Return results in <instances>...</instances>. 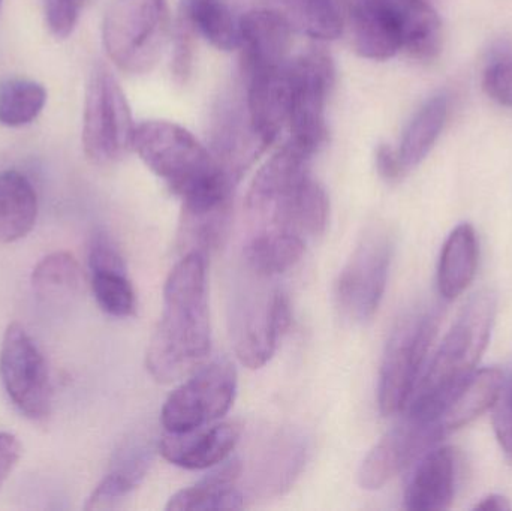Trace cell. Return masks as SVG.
<instances>
[{
  "instance_id": "cell-6",
  "label": "cell",
  "mask_w": 512,
  "mask_h": 511,
  "mask_svg": "<svg viewBox=\"0 0 512 511\" xmlns=\"http://www.w3.org/2000/svg\"><path fill=\"white\" fill-rule=\"evenodd\" d=\"M438 324L435 309H418L403 315L391 330L379 369L378 405L382 416H396L408 407Z\"/></svg>"
},
{
  "instance_id": "cell-23",
  "label": "cell",
  "mask_w": 512,
  "mask_h": 511,
  "mask_svg": "<svg viewBox=\"0 0 512 511\" xmlns=\"http://www.w3.org/2000/svg\"><path fill=\"white\" fill-rule=\"evenodd\" d=\"M480 246L471 224H460L451 231L442 246L438 264V290L451 302L468 290L477 273Z\"/></svg>"
},
{
  "instance_id": "cell-40",
  "label": "cell",
  "mask_w": 512,
  "mask_h": 511,
  "mask_svg": "<svg viewBox=\"0 0 512 511\" xmlns=\"http://www.w3.org/2000/svg\"><path fill=\"white\" fill-rule=\"evenodd\" d=\"M512 509V504L507 497L499 494H490L481 498L474 506V510L484 511H507Z\"/></svg>"
},
{
  "instance_id": "cell-21",
  "label": "cell",
  "mask_w": 512,
  "mask_h": 511,
  "mask_svg": "<svg viewBox=\"0 0 512 511\" xmlns=\"http://www.w3.org/2000/svg\"><path fill=\"white\" fill-rule=\"evenodd\" d=\"M243 473L239 458H228L212 468L209 474L194 486L182 489L168 501V511L240 510L245 497L237 488Z\"/></svg>"
},
{
  "instance_id": "cell-37",
  "label": "cell",
  "mask_w": 512,
  "mask_h": 511,
  "mask_svg": "<svg viewBox=\"0 0 512 511\" xmlns=\"http://www.w3.org/2000/svg\"><path fill=\"white\" fill-rule=\"evenodd\" d=\"M484 90L490 98L512 108V59H498L484 74Z\"/></svg>"
},
{
  "instance_id": "cell-17",
  "label": "cell",
  "mask_w": 512,
  "mask_h": 511,
  "mask_svg": "<svg viewBox=\"0 0 512 511\" xmlns=\"http://www.w3.org/2000/svg\"><path fill=\"white\" fill-rule=\"evenodd\" d=\"M240 437L242 426L237 423H213L188 432H165L159 452L183 470H210L233 455Z\"/></svg>"
},
{
  "instance_id": "cell-5",
  "label": "cell",
  "mask_w": 512,
  "mask_h": 511,
  "mask_svg": "<svg viewBox=\"0 0 512 511\" xmlns=\"http://www.w3.org/2000/svg\"><path fill=\"white\" fill-rule=\"evenodd\" d=\"M167 0H114L102 24L111 62L126 74L152 71L170 35Z\"/></svg>"
},
{
  "instance_id": "cell-41",
  "label": "cell",
  "mask_w": 512,
  "mask_h": 511,
  "mask_svg": "<svg viewBox=\"0 0 512 511\" xmlns=\"http://www.w3.org/2000/svg\"><path fill=\"white\" fill-rule=\"evenodd\" d=\"M2 2L3 0H0V9H2Z\"/></svg>"
},
{
  "instance_id": "cell-9",
  "label": "cell",
  "mask_w": 512,
  "mask_h": 511,
  "mask_svg": "<svg viewBox=\"0 0 512 511\" xmlns=\"http://www.w3.org/2000/svg\"><path fill=\"white\" fill-rule=\"evenodd\" d=\"M393 234L385 227H372L346 261L334 287V300L342 318L366 324L375 317L384 299L393 261Z\"/></svg>"
},
{
  "instance_id": "cell-24",
  "label": "cell",
  "mask_w": 512,
  "mask_h": 511,
  "mask_svg": "<svg viewBox=\"0 0 512 511\" xmlns=\"http://www.w3.org/2000/svg\"><path fill=\"white\" fill-rule=\"evenodd\" d=\"M399 27L402 48L418 60L435 59L442 48V24L427 0H387Z\"/></svg>"
},
{
  "instance_id": "cell-30",
  "label": "cell",
  "mask_w": 512,
  "mask_h": 511,
  "mask_svg": "<svg viewBox=\"0 0 512 511\" xmlns=\"http://www.w3.org/2000/svg\"><path fill=\"white\" fill-rule=\"evenodd\" d=\"M80 285V266L68 252L47 255L33 269V291L45 302H65L80 290Z\"/></svg>"
},
{
  "instance_id": "cell-3",
  "label": "cell",
  "mask_w": 512,
  "mask_h": 511,
  "mask_svg": "<svg viewBox=\"0 0 512 511\" xmlns=\"http://www.w3.org/2000/svg\"><path fill=\"white\" fill-rule=\"evenodd\" d=\"M496 314L495 291L481 290L469 299L418 380L406 413L441 423L448 396L477 369L487 350Z\"/></svg>"
},
{
  "instance_id": "cell-25",
  "label": "cell",
  "mask_w": 512,
  "mask_h": 511,
  "mask_svg": "<svg viewBox=\"0 0 512 511\" xmlns=\"http://www.w3.org/2000/svg\"><path fill=\"white\" fill-rule=\"evenodd\" d=\"M38 195L32 182L17 170L0 173V243L24 239L35 227Z\"/></svg>"
},
{
  "instance_id": "cell-27",
  "label": "cell",
  "mask_w": 512,
  "mask_h": 511,
  "mask_svg": "<svg viewBox=\"0 0 512 511\" xmlns=\"http://www.w3.org/2000/svg\"><path fill=\"white\" fill-rule=\"evenodd\" d=\"M307 240L292 234L254 233L246 243V269L264 278L282 275L303 257Z\"/></svg>"
},
{
  "instance_id": "cell-8",
  "label": "cell",
  "mask_w": 512,
  "mask_h": 511,
  "mask_svg": "<svg viewBox=\"0 0 512 511\" xmlns=\"http://www.w3.org/2000/svg\"><path fill=\"white\" fill-rule=\"evenodd\" d=\"M134 132L131 107L119 81L104 65L96 66L84 101V153L93 164H116L131 152Z\"/></svg>"
},
{
  "instance_id": "cell-32",
  "label": "cell",
  "mask_w": 512,
  "mask_h": 511,
  "mask_svg": "<svg viewBox=\"0 0 512 511\" xmlns=\"http://www.w3.org/2000/svg\"><path fill=\"white\" fill-rule=\"evenodd\" d=\"M92 291L99 308L111 317L128 318L137 311V294L128 273H92Z\"/></svg>"
},
{
  "instance_id": "cell-1",
  "label": "cell",
  "mask_w": 512,
  "mask_h": 511,
  "mask_svg": "<svg viewBox=\"0 0 512 511\" xmlns=\"http://www.w3.org/2000/svg\"><path fill=\"white\" fill-rule=\"evenodd\" d=\"M210 351L207 258L183 255L165 282L164 309L147 348V371L158 383H177L207 363Z\"/></svg>"
},
{
  "instance_id": "cell-11",
  "label": "cell",
  "mask_w": 512,
  "mask_h": 511,
  "mask_svg": "<svg viewBox=\"0 0 512 511\" xmlns=\"http://www.w3.org/2000/svg\"><path fill=\"white\" fill-rule=\"evenodd\" d=\"M234 350L249 369L270 362L292 321L289 297L280 288H245L233 306Z\"/></svg>"
},
{
  "instance_id": "cell-35",
  "label": "cell",
  "mask_w": 512,
  "mask_h": 511,
  "mask_svg": "<svg viewBox=\"0 0 512 511\" xmlns=\"http://www.w3.org/2000/svg\"><path fill=\"white\" fill-rule=\"evenodd\" d=\"M492 422L499 446L512 461V375L502 384L492 407Z\"/></svg>"
},
{
  "instance_id": "cell-12",
  "label": "cell",
  "mask_w": 512,
  "mask_h": 511,
  "mask_svg": "<svg viewBox=\"0 0 512 511\" xmlns=\"http://www.w3.org/2000/svg\"><path fill=\"white\" fill-rule=\"evenodd\" d=\"M0 378L14 407L33 422L51 413L53 387L44 354L20 323L6 327L0 347Z\"/></svg>"
},
{
  "instance_id": "cell-36",
  "label": "cell",
  "mask_w": 512,
  "mask_h": 511,
  "mask_svg": "<svg viewBox=\"0 0 512 511\" xmlns=\"http://www.w3.org/2000/svg\"><path fill=\"white\" fill-rule=\"evenodd\" d=\"M89 0H47L48 27L57 38H68L74 32L81 11Z\"/></svg>"
},
{
  "instance_id": "cell-34",
  "label": "cell",
  "mask_w": 512,
  "mask_h": 511,
  "mask_svg": "<svg viewBox=\"0 0 512 511\" xmlns=\"http://www.w3.org/2000/svg\"><path fill=\"white\" fill-rule=\"evenodd\" d=\"M90 273L126 272L125 258L110 234L99 230L93 234L89 248Z\"/></svg>"
},
{
  "instance_id": "cell-13",
  "label": "cell",
  "mask_w": 512,
  "mask_h": 511,
  "mask_svg": "<svg viewBox=\"0 0 512 511\" xmlns=\"http://www.w3.org/2000/svg\"><path fill=\"white\" fill-rule=\"evenodd\" d=\"M445 435L447 432L441 423L406 413L367 453L358 470V485L366 491L384 488L394 477L435 447Z\"/></svg>"
},
{
  "instance_id": "cell-22",
  "label": "cell",
  "mask_w": 512,
  "mask_h": 511,
  "mask_svg": "<svg viewBox=\"0 0 512 511\" xmlns=\"http://www.w3.org/2000/svg\"><path fill=\"white\" fill-rule=\"evenodd\" d=\"M504 380L501 369L495 366L475 369L451 392L442 408L441 423L445 432L463 428L492 410Z\"/></svg>"
},
{
  "instance_id": "cell-20",
  "label": "cell",
  "mask_w": 512,
  "mask_h": 511,
  "mask_svg": "<svg viewBox=\"0 0 512 511\" xmlns=\"http://www.w3.org/2000/svg\"><path fill=\"white\" fill-rule=\"evenodd\" d=\"M152 462V444L140 437L126 440L114 453L110 473L93 489L84 509H117L141 485Z\"/></svg>"
},
{
  "instance_id": "cell-38",
  "label": "cell",
  "mask_w": 512,
  "mask_h": 511,
  "mask_svg": "<svg viewBox=\"0 0 512 511\" xmlns=\"http://www.w3.org/2000/svg\"><path fill=\"white\" fill-rule=\"evenodd\" d=\"M376 168L379 176L387 182H397L402 179L406 168L400 159L399 150L393 149L388 144H382L376 150Z\"/></svg>"
},
{
  "instance_id": "cell-19",
  "label": "cell",
  "mask_w": 512,
  "mask_h": 511,
  "mask_svg": "<svg viewBox=\"0 0 512 511\" xmlns=\"http://www.w3.org/2000/svg\"><path fill=\"white\" fill-rule=\"evenodd\" d=\"M456 450L451 447H432L414 464L405 491V507L412 511L450 509L456 497Z\"/></svg>"
},
{
  "instance_id": "cell-4",
  "label": "cell",
  "mask_w": 512,
  "mask_h": 511,
  "mask_svg": "<svg viewBox=\"0 0 512 511\" xmlns=\"http://www.w3.org/2000/svg\"><path fill=\"white\" fill-rule=\"evenodd\" d=\"M132 150L182 200L221 180L234 182L219 167L210 149L177 123H140L135 126Z\"/></svg>"
},
{
  "instance_id": "cell-33",
  "label": "cell",
  "mask_w": 512,
  "mask_h": 511,
  "mask_svg": "<svg viewBox=\"0 0 512 511\" xmlns=\"http://www.w3.org/2000/svg\"><path fill=\"white\" fill-rule=\"evenodd\" d=\"M195 32L188 21L179 14L173 33V59L171 72L179 84L188 83L194 69Z\"/></svg>"
},
{
  "instance_id": "cell-15",
  "label": "cell",
  "mask_w": 512,
  "mask_h": 511,
  "mask_svg": "<svg viewBox=\"0 0 512 511\" xmlns=\"http://www.w3.org/2000/svg\"><path fill=\"white\" fill-rule=\"evenodd\" d=\"M233 188H216L185 198L177 245L183 255L210 252L224 245L233 219Z\"/></svg>"
},
{
  "instance_id": "cell-39",
  "label": "cell",
  "mask_w": 512,
  "mask_h": 511,
  "mask_svg": "<svg viewBox=\"0 0 512 511\" xmlns=\"http://www.w3.org/2000/svg\"><path fill=\"white\" fill-rule=\"evenodd\" d=\"M21 458V444L14 434L0 432V488Z\"/></svg>"
},
{
  "instance_id": "cell-16",
  "label": "cell",
  "mask_w": 512,
  "mask_h": 511,
  "mask_svg": "<svg viewBox=\"0 0 512 511\" xmlns=\"http://www.w3.org/2000/svg\"><path fill=\"white\" fill-rule=\"evenodd\" d=\"M242 74L274 71L291 63L292 27L277 9H254L239 20Z\"/></svg>"
},
{
  "instance_id": "cell-14",
  "label": "cell",
  "mask_w": 512,
  "mask_h": 511,
  "mask_svg": "<svg viewBox=\"0 0 512 511\" xmlns=\"http://www.w3.org/2000/svg\"><path fill=\"white\" fill-rule=\"evenodd\" d=\"M265 149L267 146L252 126L245 95L222 99L213 116L210 149L219 167L239 183Z\"/></svg>"
},
{
  "instance_id": "cell-10",
  "label": "cell",
  "mask_w": 512,
  "mask_h": 511,
  "mask_svg": "<svg viewBox=\"0 0 512 511\" xmlns=\"http://www.w3.org/2000/svg\"><path fill=\"white\" fill-rule=\"evenodd\" d=\"M237 380L230 360L204 363L165 401L161 413L165 432H188L224 419L236 401Z\"/></svg>"
},
{
  "instance_id": "cell-28",
  "label": "cell",
  "mask_w": 512,
  "mask_h": 511,
  "mask_svg": "<svg viewBox=\"0 0 512 511\" xmlns=\"http://www.w3.org/2000/svg\"><path fill=\"white\" fill-rule=\"evenodd\" d=\"M180 15L195 35L222 51L237 50L240 45L239 20L227 0H182Z\"/></svg>"
},
{
  "instance_id": "cell-29",
  "label": "cell",
  "mask_w": 512,
  "mask_h": 511,
  "mask_svg": "<svg viewBox=\"0 0 512 511\" xmlns=\"http://www.w3.org/2000/svg\"><path fill=\"white\" fill-rule=\"evenodd\" d=\"M448 116V98L436 95L417 111L400 141L399 155L406 170L417 167L441 135Z\"/></svg>"
},
{
  "instance_id": "cell-26",
  "label": "cell",
  "mask_w": 512,
  "mask_h": 511,
  "mask_svg": "<svg viewBox=\"0 0 512 511\" xmlns=\"http://www.w3.org/2000/svg\"><path fill=\"white\" fill-rule=\"evenodd\" d=\"M292 30L319 41L339 38L345 30L343 0H274Z\"/></svg>"
},
{
  "instance_id": "cell-2",
  "label": "cell",
  "mask_w": 512,
  "mask_h": 511,
  "mask_svg": "<svg viewBox=\"0 0 512 511\" xmlns=\"http://www.w3.org/2000/svg\"><path fill=\"white\" fill-rule=\"evenodd\" d=\"M309 162L286 144L262 165L245 200L251 234L270 231L307 240L324 233L330 200L310 174Z\"/></svg>"
},
{
  "instance_id": "cell-7",
  "label": "cell",
  "mask_w": 512,
  "mask_h": 511,
  "mask_svg": "<svg viewBox=\"0 0 512 511\" xmlns=\"http://www.w3.org/2000/svg\"><path fill=\"white\" fill-rule=\"evenodd\" d=\"M334 86V65L324 50L313 48L291 60L286 126L289 143L312 159L328 137V96Z\"/></svg>"
},
{
  "instance_id": "cell-18",
  "label": "cell",
  "mask_w": 512,
  "mask_h": 511,
  "mask_svg": "<svg viewBox=\"0 0 512 511\" xmlns=\"http://www.w3.org/2000/svg\"><path fill=\"white\" fill-rule=\"evenodd\" d=\"M345 27L361 57L387 60L402 50L399 27L387 0H343Z\"/></svg>"
},
{
  "instance_id": "cell-31",
  "label": "cell",
  "mask_w": 512,
  "mask_h": 511,
  "mask_svg": "<svg viewBox=\"0 0 512 511\" xmlns=\"http://www.w3.org/2000/svg\"><path fill=\"white\" fill-rule=\"evenodd\" d=\"M47 104V90L26 78H11L0 84V125L20 128L29 125Z\"/></svg>"
}]
</instances>
